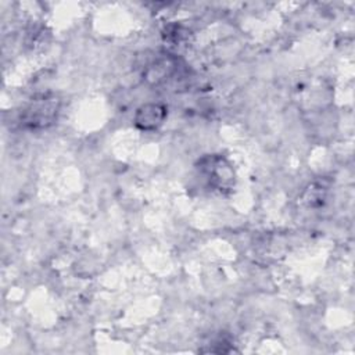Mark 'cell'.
Masks as SVG:
<instances>
[{
  "instance_id": "1",
  "label": "cell",
  "mask_w": 355,
  "mask_h": 355,
  "mask_svg": "<svg viewBox=\"0 0 355 355\" xmlns=\"http://www.w3.org/2000/svg\"><path fill=\"white\" fill-rule=\"evenodd\" d=\"M198 176L211 190L230 193L236 186V175L232 164L220 154H207L196 165Z\"/></svg>"
},
{
  "instance_id": "3",
  "label": "cell",
  "mask_w": 355,
  "mask_h": 355,
  "mask_svg": "<svg viewBox=\"0 0 355 355\" xmlns=\"http://www.w3.org/2000/svg\"><path fill=\"white\" fill-rule=\"evenodd\" d=\"M166 115V110L161 104L148 103L141 105L135 115V123L141 130H155L162 125Z\"/></svg>"
},
{
  "instance_id": "2",
  "label": "cell",
  "mask_w": 355,
  "mask_h": 355,
  "mask_svg": "<svg viewBox=\"0 0 355 355\" xmlns=\"http://www.w3.org/2000/svg\"><path fill=\"white\" fill-rule=\"evenodd\" d=\"M61 101L55 94H40L29 101L21 112V123L33 130L51 126L58 116Z\"/></svg>"
}]
</instances>
